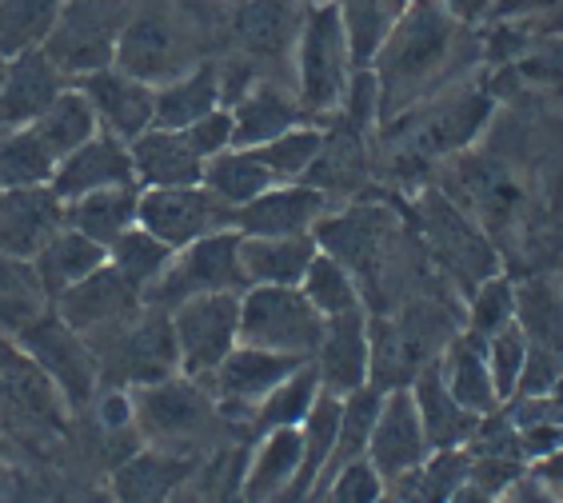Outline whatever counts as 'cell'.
Wrapping results in <instances>:
<instances>
[{
	"label": "cell",
	"mask_w": 563,
	"mask_h": 503,
	"mask_svg": "<svg viewBox=\"0 0 563 503\" xmlns=\"http://www.w3.org/2000/svg\"><path fill=\"white\" fill-rule=\"evenodd\" d=\"M440 4H448L464 24L484 21V16H492V9H496V0H440Z\"/></svg>",
	"instance_id": "cell-50"
},
{
	"label": "cell",
	"mask_w": 563,
	"mask_h": 503,
	"mask_svg": "<svg viewBox=\"0 0 563 503\" xmlns=\"http://www.w3.org/2000/svg\"><path fill=\"white\" fill-rule=\"evenodd\" d=\"M520 33H528V36H563V0L555 4V9L543 12L540 21H531L528 29H520Z\"/></svg>",
	"instance_id": "cell-52"
},
{
	"label": "cell",
	"mask_w": 563,
	"mask_h": 503,
	"mask_svg": "<svg viewBox=\"0 0 563 503\" xmlns=\"http://www.w3.org/2000/svg\"><path fill=\"white\" fill-rule=\"evenodd\" d=\"M303 4H324V0H303Z\"/></svg>",
	"instance_id": "cell-57"
},
{
	"label": "cell",
	"mask_w": 563,
	"mask_h": 503,
	"mask_svg": "<svg viewBox=\"0 0 563 503\" xmlns=\"http://www.w3.org/2000/svg\"><path fill=\"white\" fill-rule=\"evenodd\" d=\"M516 320V284H511L508 276L499 272L492 280L476 288V292L467 295V308H464V332L479 339H492L496 332H504Z\"/></svg>",
	"instance_id": "cell-45"
},
{
	"label": "cell",
	"mask_w": 563,
	"mask_h": 503,
	"mask_svg": "<svg viewBox=\"0 0 563 503\" xmlns=\"http://www.w3.org/2000/svg\"><path fill=\"white\" fill-rule=\"evenodd\" d=\"M379 503H400V500H396L391 492H384V500H379Z\"/></svg>",
	"instance_id": "cell-56"
},
{
	"label": "cell",
	"mask_w": 563,
	"mask_h": 503,
	"mask_svg": "<svg viewBox=\"0 0 563 503\" xmlns=\"http://www.w3.org/2000/svg\"><path fill=\"white\" fill-rule=\"evenodd\" d=\"M185 141L192 144V153L208 165L212 156H220V153H228V148H232V112L217 109L212 116L196 121L192 128H185Z\"/></svg>",
	"instance_id": "cell-48"
},
{
	"label": "cell",
	"mask_w": 563,
	"mask_h": 503,
	"mask_svg": "<svg viewBox=\"0 0 563 503\" xmlns=\"http://www.w3.org/2000/svg\"><path fill=\"white\" fill-rule=\"evenodd\" d=\"M531 471H536V476H540V480L548 483V488H552V492L563 500V448L552 451V456H543V460L536 463Z\"/></svg>",
	"instance_id": "cell-51"
},
{
	"label": "cell",
	"mask_w": 563,
	"mask_h": 503,
	"mask_svg": "<svg viewBox=\"0 0 563 503\" xmlns=\"http://www.w3.org/2000/svg\"><path fill=\"white\" fill-rule=\"evenodd\" d=\"M136 224L173 252H180L188 244L205 241V236L236 228V209H228L224 200L212 197L205 185L141 188V220Z\"/></svg>",
	"instance_id": "cell-12"
},
{
	"label": "cell",
	"mask_w": 563,
	"mask_h": 503,
	"mask_svg": "<svg viewBox=\"0 0 563 503\" xmlns=\"http://www.w3.org/2000/svg\"><path fill=\"white\" fill-rule=\"evenodd\" d=\"M296 97L312 121H332L347 100V88L356 77V56L347 41L344 16L332 0L308 4L303 29L296 36Z\"/></svg>",
	"instance_id": "cell-3"
},
{
	"label": "cell",
	"mask_w": 563,
	"mask_h": 503,
	"mask_svg": "<svg viewBox=\"0 0 563 503\" xmlns=\"http://www.w3.org/2000/svg\"><path fill=\"white\" fill-rule=\"evenodd\" d=\"M129 0H65L53 36L44 41V56L68 80L112 68L117 41L124 33V24H129Z\"/></svg>",
	"instance_id": "cell-8"
},
{
	"label": "cell",
	"mask_w": 563,
	"mask_h": 503,
	"mask_svg": "<svg viewBox=\"0 0 563 503\" xmlns=\"http://www.w3.org/2000/svg\"><path fill=\"white\" fill-rule=\"evenodd\" d=\"M472 24H464L448 4L440 0H412L400 12V21L391 24V33L379 44L376 60H372V77H376V112L379 128L400 121L404 112L420 109L423 100L440 97L444 88L460 85L455 72H464L472 60L484 53H467L476 48Z\"/></svg>",
	"instance_id": "cell-1"
},
{
	"label": "cell",
	"mask_w": 563,
	"mask_h": 503,
	"mask_svg": "<svg viewBox=\"0 0 563 503\" xmlns=\"http://www.w3.org/2000/svg\"><path fill=\"white\" fill-rule=\"evenodd\" d=\"M316 252V236H240V268L249 288H300Z\"/></svg>",
	"instance_id": "cell-27"
},
{
	"label": "cell",
	"mask_w": 563,
	"mask_h": 503,
	"mask_svg": "<svg viewBox=\"0 0 563 503\" xmlns=\"http://www.w3.org/2000/svg\"><path fill=\"white\" fill-rule=\"evenodd\" d=\"M516 328L531 348H548L563 356V276L536 272L516 280Z\"/></svg>",
	"instance_id": "cell-34"
},
{
	"label": "cell",
	"mask_w": 563,
	"mask_h": 503,
	"mask_svg": "<svg viewBox=\"0 0 563 503\" xmlns=\"http://www.w3.org/2000/svg\"><path fill=\"white\" fill-rule=\"evenodd\" d=\"M228 112H232V148H261V144L300 128V124H316L303 112L296 92H284L276 80H264V77Z\"/></svg>",
	"instance_id": "cell-24"
},
{
	"label": "cell",
	"mask_w": 563,
	"mask_h": 503,
	"mask_svg": "<svg viewBox=\"0 0 563 503\" xmlns=\"http://www.w3.org/2000/svg\"><path fill=\"white\" fill-rule=\"evenodd\" d=\"M88 348H92L97 364H109L112 380L129 383V388H148V383L180 376V348H176L173 316L164 308L148 304V312H136L117 328L92 336Z\"/></svg>",
	"instance_id": "cell-6"
},
{
	"label": "cell",
	"mask_w": 563,
	"mask_h": 503,
	"mask_svg": "<svg viewBox=\"0 0 563 503\" xmlns=\"http://www.w3.org/2000/svg\"><path fill=\"white\" fill-rule=\"evenodd\" d=\"M173 503H205V500H200V492H196L192 483H185V488L173 495Z\"/></svg>",
	"instance_id": "cell-54"
},
{
	"label": "cell",
	"mask_w": 563,
	"mask_h": 503,
	"mask_svg": "<svg viewBox=\"0 0 563 503\" xmlns=\"http://www.w3.org/2000/svg\"><path fill=\"white\" fill-rule=\"evenodd\" d=\"M344 16L347 41H352V56H356V68H372L379 44L391 33V24L400 21V12L412 4V0H332Z\"/></svg>",
	"instance_id": "cell-39"
},
{
	"label": "cell",
	"mask_w": 563,
	"mask_h": 503,
	"mask_svg": "<svg viewBox=\"0 0 563 503\" xmlns=\"http://www.w3.org/2000/svg\"><path fill=\"white\" fill-rule=\"evenodd\" d=\"M205 188L224 200L228 209H244L249 200L276 188V176L261 165V156L252 148H228V153L212 156L205 165Z\"/></svg>",
	"instance_id": "cell-37"
},
{
	"label": "cell",
	"mask_w": 563,
	"mask_h": 503,
	"mask_svg": "<svg viewBox=\"0 0 563 503\" xmlns=\"http://www.w3.org/2000/svg\"><path fill=\"white\" fill-rule=\"evenodd\" d=\"M24 348L33 351V360L44 372L60 383V392L68 395V404L80 407L92 400L100 380V364L88 348V339L73 332L60 316H36L24 328Z\"/></svg>",
	"instance_id": "cell-16"
},
{
	"label": "cell",
	"mask_w": 563,
	"mask_h": 503,
	"mask_svg": "<svg viewBox=\"0 0 563 503\" xmlns=\"http://www.w3.org/2000/svg\"><path fill=\"white\" fill-rule=\"evenodd\" d=\"M0 132H4V124H0Z\"/></svg>",
	"instance_id": "cell-59"
},
{
	"label": "cell",
	"mask_w": 563,
	"mask_h": 503,
	"mask_svg": "<svg viewBox=\"0 0 563 503\" xmlns=\"http://www.w3.org/2000/svg\"><path fill=\"white\" fill-rule=\"evenodd\" d=\"M416 224H420L423 248L432 252L440 272L464 295L476 292L484 280L499 276V252L492 248L488 232L467 216L448 192H423L416 200Z\"/></svg>",
	"instance_id": "cell-5"
},
{
	"label": "cell",
	"mask_w": 563,
	"mask_h": 503,
	"mask_svg": "<svg viewBox=\"0 0 563 503\" xmlns=\"http://www.w3.org/2000/svg\"><path fill=\"white\" fill-rule=\"evenodd\" d=\"M65 228V200L53 185L4 188L0 192V256L33 264L36 252Z\"/></svg>",
	"instance_id": "cell-19"
},
{
	"label": "cell",
	"mask_w": 563,
	"mask_h": 503,
	"mask_svg": "<svg viewBox=\"0 0 563 503\" xmlns=\"http://www.w3.org/2000/svg\"><path fill=\"white\" fill-rule=\"evenodd\" d=\"M104 264H109V248H100L97 241H88V236H80V232L65 224L53 241L36 252L33 276H36V284H41V292L48 295V300H56V295L68 292V288L80 284V280H88V276L97 272V268H104Z\"/></svg>",
	"instance_id": "cell-32"
},
{
	"label": "cell",
	"mask_w": 563,
	"mask_h": 503,
	"mask_svg": "<svg viewBox=\"0 0 563 503\" xmlns=\"http://www.w3.org/2000/svg\"><path fill=\"white\" fill-rule=\"evenodd\" d=\"M388 492V483L379 480L376 468L368 460H352L328 480L320 503H379Z\"/></svg>",
	"instance_id": "cell-47"
},
{
	"label": "cell",
	"mask_w": 563,
	"mask_h": 503,
	"mask_svg": "<svg viewBox=\"0 0 563 503\" xmlns=\"http://www.w3.org/2000/svg\"><path fill=\"white\" fill-rule=\"evenodd\" d=\"M496 112V92L479 80H460L444 88L440 97L423 100L420 109L404 112L400 121L384 124L391 136L396 165H435V160H455L479 141V132L488 128Z\"/></svg>",
	"instance_id": "cell-2"
},
{
	"label": "cell",
	"mask_w": 563,
	"mask_h": 503,
	"mask_svg": "<svg viewBox=\"0 0 563 503\" xmlns=\"http://www.w3.org/2000/svg\"><path fill=\"white\" fill-rule=\"evenodd\" d=\"M217 292H249L244 268H240V232L228 228L217 236L188 244L173 256L164 276L144 292V304L173 312L192 295H217Z\"/></svg>",
	"instance_id": "cell-10"
},
{
	"label": "cell",
	"mask_w": 563,
	"mask_h": 503,
	"mask_svg": "<svg viewBox=\"0 0 563 503\" xmlns=\"http://www.w3.org/2000/svg\"><path fill=\"white\" fill-rule=\"evenodd\" d=\"M440 376H444L448 392L476 416H492L499 412V392L492 383V368H488V348L484 339L472 336V332H460V336L440 351Z\"/></svg>",
	"instance_id": "cell-29"
},
{
	"label": "cell",
	"mask_w": 563,
	"mask_h": 503,
	"mask_svg": "<svg viewBox=\"0 0 563 503\" xmlns=\"http://www.w3.org/2000/svg\"><path fill=\"white\" fill-rule=\"evenodd\" d=\"M303 16H308L303 0H240L228 29L244 60L261 65V60H284L288 53H296Z\"/></svg>",
	"instance_id": "cell-22"
},
{
	"label": "cell",
	"mask_w": 563,
	"mask_h": 503,
	"mask_svg": "<svg viewBox=\"0 0 563 503\" xmlns=\"http://www.w3.org/2000/svg\"><path fill=\"white\" fill-rule=\"evenodd\" d=\"M484 348H488V368H492V383H496L499 392V404H508L511 395H516V388H520L523 364H528V336L511 320L504 332L484 339Z\"/></svg>",
	"instance_id": "cell-46"
},
{
	"label": "cell",
	"mask_w": 563,
	"mask_h": 503,
	"mask_svg": "<svg viewBox=\"0 0 563 503\" xmlns=\"http://www.w3.org/2000/svg\"><path fill=\"white\" fill-rule=\"evenodd\" d=\"M65 0H0V53L21 56L44 48Z\"/></svg>",
	"instance_id": "cell-40"
},
{
	"label": "cell",
	"mask_w": 563,
	"mask_h": 503,
	"mask_svg": "<svg viewBox=\"0 0 563 503\" xmlns=\"http://www.w3.org/2000/svg\"><path fill=\"white\" fill-rule=\"evenodd\" d=\"M196 65H200V56H196L192 29L180 16L161 9L132 12L117 41V60H112V68L144 80L148 88L173 85Z\"/></svg>",
	"instance_id": "cell-9"
},
{
	"label": "cell",
	"mask_w": 563,
	"mask_h": 503,
	"mask_svg": "<svg viewBox=\"0 0 563 503\" xmlns=\"http://www.w3.org/2000/svg\"><path fill=\"white\" fill-rule=\"evenodd\" d=\"M173 256L176 252L168 248V244H161L152 232H144L141 224L136 228H129L124 236H120L117 244L109 248V264L117 268L124 280H129L136 292H148L156 280L164 276V268L173 264Z\"/></svg>",
	"instance_id": "cell-44"
},
{
	"label": "cell",
	"mask_w": 563,
	"mask_h": 503,
	"mask_svg": "<svg viewBox=\"0 0 563 503\" xmlns=\"http://www.w3.org/2000/svg\"><path fill=\"white\" fill-rule=\"evenodd\" d=\"M303 364L308 360L236 344L232 356H228L217 372L205 380V388H208V395L217 400L220 416L224 420H252L256 416V407H261L264 400L296 372V368H303Z\"/></svg>",
	"instance_id": "cell-14"
},
{
	"label": "cell",
	"mask_w": 563,
	"mask_h": 503,
	"mask_svg": "<svg viewBox=\"0 0 563 503\" xmlns=\"http://www.w3.org/2000/svg\"><path fill=\"white\" fill-rule=\"evenodd\" d=\"M217 109H224V97H220V68L217 60H200L192 72L176 77L173 85L156 88V121L152 128H168V132H185L196 121L212 116Z\"/></svg>",
	"instance_id": "cell-31"
},
{
	"label": "cell",
	"mask_w": 563,
	"mask_h": 503,
	"mask_svg": "<svg viewBox=\"0 0 563 503\" xmlns=\"http://www.w3.org/2000/svg\"><path fill=\"white\" fill-rule=\"evenodd\" d=\"M320 376V392L347 400L352 392L372 383V339H368V308L332 316L324 324V339L308 360Z\"/></svg>",
	"instance_id": "cell-17"
},
{
	"label": "cell",
	"mask_w": 563,
	"mask_h": 503,
	"mask_svg": "<svg viewBox=\"0 0 563 503\" xmlns=\"http://www.w3.org/2000/svg\"><path fill=\"white\" fill-rule=\"evenodd\" d=\"M240 295L244 292L192 295L168 312L180 348V376L205 383L232 356L240 344Z\"/></svg>",
	"instance_id": "cell-11"
},
{
	"label": "cell",
	"mask_w": 563,
	"mask_h": 503,
	"mask_svg": "<svg viewBox=\"0 0 563 503\" xmlns=\"http://www.w3.org/2000/svg\"><path fill=\"white\" fill-rule=\"evenodd\" d=\"M132 172L141 188H188L205 185V160L192 153L185 132L148 128L129 144Z\"/></svg>",
	"instance_id": "cell-26"
},
{
	"label": "cell",
	"mask_w": 563,
	"mask_h": 503,
	"mask_svg": "<svg viewBox=\"0 0 563 503\" xmlns=\"http://www.w3.org/2000/svg\"><path fill=\"white\" fill-rule=\"evenodd\" d=\"M33 132L48 144V153H53L56 160H65L68 153H76L80 144H88L92 136H97L100 124H97V112H92L85 92H80L76 85H68L65 92H60V97H56L53 104L33 121Z\"/></svg>",
	"instance_id": "cell-36"
},
{
	"label": "cell",
	"mask_w": 563,
	"mask_h": 503,
	"mask_svg": "<svg viewBox=\"0 0 563 503\" xmlns=\"http://www.w3.org/2000/svg\"><path fill=\"white\" fill-rule=\"evenodd\" d=\"M117 185H136V172H132V153L129 144L109 136V132H97L88 144H80L76 153H68L53 176V192L60 200H80L88 192H100V188H117Z\"/></svg>",
	"instance_id": "cell-23"
},
{
	"label": "cell",
	"mask_w": 563,
	"mask_h": 503,
	"mask_svg": "<svg viewBox=\"0 0 563 503\" xmlns=\"http://www.w3.org/2000/svg\"><path fill=\"white\" fill-rule=\"evenodd\" d=\"M320 148H324V128L320 124H300V128L284 132V136L252 148V153L261 156V165L276 176V185H300L312 172Z\"/></svg>",
	"instance_id": "cell-43"
},
{
	"label": "cell",
	"mask_w": 563,
	"mask_h": 503,
	"mask_svg": "<svg viewBox=\"0 0 563 503\" xmlns=\"http://www.w3.org/2000/svg\"><path fill=\"white\" fill-rule=\"evenodd\" d=\"M141 304H144V295L136 292L112 264H104V268H97L88 280H80V284H73L68 292L56 295V316L65 320L73 332L92 339V336H100V332H109V328H117V324H124V320H132L141 312Z\"/></svg>",
	"instance_id": "cell-18"
},
{
	"label": "cell",
	"mask_w": 563,
	"mask_h": 503,
	"mask_svg": "<svg viewBox=\"0 0 563 503\" xmlns=\"http://www.w3.org/2000/svg\"><path fill=\"white\" fill-rule=\"evenodd\" d=\"M452 503H496V500H492L488 492H479L476 483H464V488L452 495Z\"/></svg>",
	"instance_id": "cell-53"
},
{
	"label": "cell",
	"mask_w": 563,
	"mask_h": 503,
	"mask_svg": "<svg viewBox=\"0 0 563 503\" xmlns=\"http://www.w3.org/2000/svg\"><path fill=\"white\" fill-rule=\"evenodd\" d=\"M412 400L416 412H420L423 436L432 444V451L448 448H467V439L476 436V427L484 416L467 412L452 392H448L444 376H440V364H428L420 376L412 380Z\"/></svg>",
	"instance_id": "cell-28"
},
{
	"label": "cell",
	"mask_w": 563,
	"mask_h": 503,
	"mask_svg": "<svg viewBox=\"0 0 563 503\" xmlns=\"http://www.w3.org/2000/svg\"><path fill=\"white\" fill-rule=\"evenodd\" d=\"M56 165H60V160L48 153V144L36 136L33 124L0 132V192H4V188L53 185Z\"/></svg>",
	"instance_id": "cell-38"
},
{
	"label": "cell",
	"mask_w": 563,
	"mask_h": 503,
	"mask_svg": "<svg viewBox=\"0 0 563 503\" xmlns=\"http://www.w3.org/2000/svg\"><path fill=\"white\" fill-rule=\"evenodd\" d=\"M332 212V197L312 185H276L264 197L236 209L240 236H312L316 224Z\"/></svg>",
	"instance_id": "cell-21"
},
{
	"label": "cell",
	"mask_w": 563,
	"mask_h": 503,
	"mask_svg": "<svg viewBox=\"0 0 563 503\" xmlns=\"http://www.w3.org/2000/svg\"><path fill=\"white\" fill-rule=\"evenodd\" d=\"M68 88V77L44 56V48L9 56V72L0 85V124L24 128Z\"/></svg>",
	"instance_id": "cell-25"
},
{
	"label": "cell",
	"mask_w": 563,
	"mask_h": 503,
	"mask_svg": "<svg viewBox=\"0 0 563 503\" xmlns=\"http://www.w3.org/2000/svg\"><path fill=\"white\" fill-rule=\"evenodd\" d=\"M73 85L88 97L100 132H109L117 141L132 144L156 121V88L120 72V68H100V72H88Z\"/></svg>",
	"instance_id": "cell-20"
},
{
	"label": "cell",
	"mask_w": 563,
	"mask_h": 503,
	"mask_svg": "<svg viewBox=\"0 0 563 503\" xmlns=\"http://www.w3.org/2000/svg\"><path fill=\"white\" fill-rule=\"evenodd\" d=\"M4 72H9V56L0 53V85H4Z\"/></svg>",
	"instance_id": "cell-55"
},
{
	"label": "cell",
	"mask_w": 563,
	"mask_h": 503,
	"mask_svg": "<svg viewBox=\"0 0 563 503\" xmlns=\"http://www.w3.org/2000/svg\"><path fill=\"white\" fill-rule=\"evenodd\" d=\"M303 460V436L300 427H280L256 439V451L244 468V500L249 503H272L276 495L296 480Z\"/></svg>",
	"instance_id": "cell-35"
},
{
	"label": "cell",
	"mask_w": 563,
	"mask_h": 503,
	"mask_svg": "<svg viewBox=\"0 0 563 503\" xmlns=\"http://www.w3.org/2000/svg\"><path fill=\"white\" fill-rule=\"evenodd\" d=\"M492 44H508L492 92L511 88L516 97L536 100L543 109H563V36H528L511 24H499Z\"/></svg>",
	"instance_id": "cell-13"
},
{
	"label": "cell",
	"mask_w": 563,
	"mask_h": 503,
	"mask_svg": "<svg viewBox=\"0 0 563 503\" xmlns=\"http://www.w3.org/2000/svg\"><path fill=\"white\" fill-rule=\"evenodd\" d=\"M132 424L141 427L144 444L164 456H185L196 460L212 432H217L220 407L208 395L200 380L173 376V380L148 383V388H132Z\"/></svg>",
	"instance_id": "cell-4"
},
{
	"label": "cell",
	"mask_w": 563,
	"mask_h": 503,
	"mask_svg": "<svg viewBox=\"0 0 563 503\" xmlns=\"http://www.w3.org/2000/svg\"><path fill=\"white\" fill-rule=\"evenodd\" d=\"M0 460H4V448H0Z\"/></svg>",
	"instance_id": "cell-58"
},
{
	"label": "cell",
	"mask_w": 563,
	"mask_h": 503,
	"mask_svg": "<svg viewBox=\"0 0 563 503\" xmlns=\"http://www.w3.org/2000/svg\"><path fill=\"white\" fill-rule=\"evenodd\" d=\"M196 476V460L164 456V451H141L129 463H120L112 476L117 503H173V495Z\"/></svg>",
	"instance_id": "cell-33"
},
{
	"label": "cell",
	"mask_w": 563,
	"mask_h": 503,
	"mask_svg": "<svg viewBox=\"0 0 563 503\" xmlns=\"http://www.w3.org/2000/svg\"><path fill=\"white\" fill-rule=\"evenodd\" d=\"M496 503H563V500L536 476V471H523V476H516V480L496 495Z\"/></svg>",
	"instance_id": "cell-49"
},
{
	"label": "cell",
	"mask_w": 563,
	"mask_h": 503,
	"mask_svg": "<svg viewBox=\"0 0 563 503\" xmlns=\"http://www.w3.org/2000/svg\"><path fill=\"white\" fill-rule=\"evenodd\" d=\"M428 456H432V444H428V436H423L412 388H391V392H384L364 460H368L372 468H376L379 480L391 488L396 480L412 476Z\"/></svg>",
	"instance_id": "cell-15"
},
{
	"label": "cell",
	"mask_w": 563,
	"mask_h": 503,
	"mask_svg": "<svg viewBox=\"0 0 563 503\" xmlns=\"http://www.w3.org/2000/svg\"><path fill=\"white\" fill-rule=\"evenodd\" d=\"M300 292L308 295V304H312L324 320L364 308L356 276L347 272L340 260H332L328 252H316V260L308 264V272H303V280H300Z\"/></svg>",
	"instance_id": "cell-42"
},
{
	"label": "cell",
	"mask_w": 563,
	"mask_h": 503,
	"mask_svg": "<svg viewBox=\"0 0 563 503\" xmlns=\"http://www.w3.org/2000/svg\"><path fill=\"white\" fill-rule=\"evenodd\" d=\"M136 220H141V185L100 188V192H88V197L65 204L68 228L97 241L100 248H112L124 232L136 228Z\"/></svg>",
	"instance_id": "cell-30"
},
{
	"label": "cell",
	"mask_w": 563,
	"mask_h": 503,
	"mask_svg": "<svg viewBox=\"0 0 563 503\" xmlns=\"http://www.w3.org/2000/svg\"><path fill=\"white\" fill-rule=\"evenodd\" d=\"M324 324L300 288H249L240 295V344L249 348L312 360Z\"/></svg>",
	"instance_id": "cell-7"
},
{
	"label": "cell",
	"mask_w": 563,
	"mask_h": 503,
	"mask_svg": "<svg viewBox=\"0 0 563 503\" xmlns=\"http://www.w3.org/2000/svg\"><path fill=\"white\" fill-rule=\"evenodd\" d=\"M316 400H320V376H316L312 364H303L256 407V416H252L256 439L268 436V432H280V427H300L316 407Z\"/></svg>",
	"instance_id": "cell-41"
}]
</instances>
